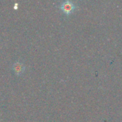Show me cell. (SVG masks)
Here are the masks:
<instances>
[{
  "label": "cell",
  "mask_w": 122,
  "mask_h": 122,
  "mask_svg": "<svg viewBox=\"0 0 122 122\" xmlns=\"http://www.w3.org/2000/svg\"><path fill=\"white\" fill-rule=\"evenodd\" d=\"M61 9L66 14H69L73 12V11L75 9L76 6L75 4L72 2V1H64L61 6H60Z\"/></svg>",
  "instance_id": "1"
},
{
  "label": "cell",
  "mask_w": 122,
  "mask_h": 122,
  "mask_svg": "<svg viewBox=\"0 0 122 122\" xmlns=\"http://www.w3.org/2000/svg\"><path fill=\"white\" fill-rule=\"evenodd\" d=\"M12 69L16 75H20L24 73L25 70V66L21 62H15L12 66Z\"/></svg>",
  "instance_id": "2"
}]
</instances>
